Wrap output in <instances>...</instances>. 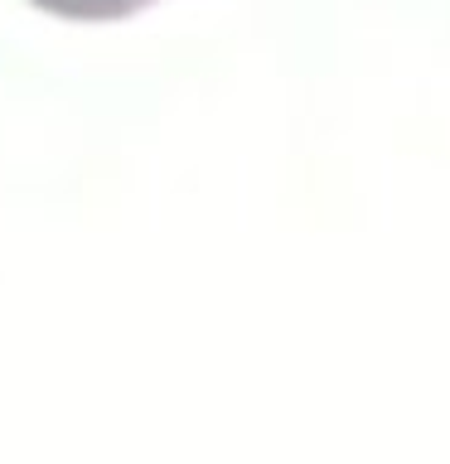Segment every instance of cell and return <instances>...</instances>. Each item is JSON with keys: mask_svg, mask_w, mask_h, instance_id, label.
I'll return each instance as SVG.
<instances>
[{"mask_svg": "<svg viewBox=\"0 0 450 464\" xmlns=\"http://www.w3.org/2000/svg\"><path fill=\"white\" fill-rule=\"evenodd\" d=\"M44 14H58V20H126L155 0H29Z\"/></svg>", "mask_w": 450, "mask_h": 464, "instance_id": "obj_1", "label": "cell"}]
</instances>
